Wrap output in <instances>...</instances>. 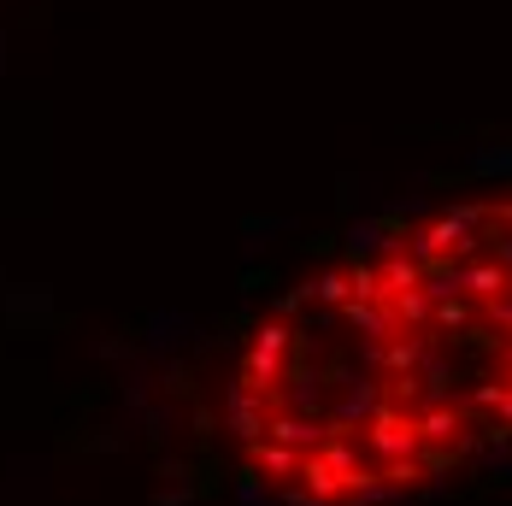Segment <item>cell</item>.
I'll use <instances>...</instances> for the list:
<instances>
[{"label": "cell", "mask_w": 512, "mask_h": 506, "mask_svg": "<svg viewBox=\"0 0 512 506\" xmlns=\"http://www.w3.org/2000/svg\"><path fill=\"white\" fill-rule=\"evenodd\" d=\"M365 448L377 465H389V459H412L424 454V436H418V412H401V406H377L371 412V424H365Z\"/></svg>", "instance_id": "6da1fadb"}, {"label": "cell", "mask_w": 512, "mask_h": 506, "mask_svg": "<svg viewBox=\"0 0 512 506\" xmlns=\"http://www.w3.org/2000/svg\"><path fill=\"white\" fill-rule=\"evenodd\" d=\"M265 401H271V395L254 389L248 377L230 383V430H236L242 442H259V436H265V424H271V418H265Z\"/></svg>", "instance_id": "7a4b0ae2"}, {"label": "cell", "mask_w": 512, "mask_h": 506, "mask_svg": "<svg viewBox=\"0 0 512 506\" xmlns=\"http://www.w3.org/2000/svg\"><path fill=\"white\" fill-rule=\"evenodd\" d=\"M265 436H277V442H289V448H301V454H318L336 430H330V418H324V424H312L307 412H277V418L265 424Z\"/></svg>", "instance_id": "3957f363"}, {"label": "cell", "mask_w": 512, "mask_h": 506, "mask_svg": "<svg viewBox=\"0 0 512 506\" xmlns=\"http://www.w3.org/2000/svg\"><path fill=\"white\" fill-rule=\"evenodd\" d=\"M460 283H465V295L483 306V301H495V295H507L512 289V271L489 253V259H460Z\"/></svg>", "instance_id": "277c9868"}, {"label": "cell", "mask_w": 512, "mask_h": 506, "mask_svg": "<svg viewBox=\"0 0 512 506\" xmlns=\"http://www.w3.org/2000/svg\"><path fill=\"white\" fill-rule=\"evenodd\" d=\"M465 430V412L448 401H430L424 412H418V436H424V448H454Z\"/></svg>", "instance_id": "5b68a950"}, {"label": "cell", "mask_w": 512, "mask_h": 506, "mask_svg": "<svg viewBox=\"0 0 512 506\" xmlns=\"http://www.w3.org/2000/svg\"><path fill=\"white\" fill-rule=\"evenodd\" d=\"M248 459H254V471H265V477H301V465H307L301 448H289V442H277V436L248 442Z\"/></svg>", "instance_id": "8992f818"}, {"label": "cell", "mask_w": 512, "mask_h": 506, "mask_svg": "<svg viewBox=\"0 0 512 506\" xmlns=\"http://www.w3.org/2000/svg\"><path fill=\"white\" fill-rule=\"evenodd\" d=\"M377 406H383V395H377V389H365V383H354L342 401L330 406V430H342V436H348L354 424H371V412H377Z\"/></svg>", "instance_id": "52a82bcc"}, {"label": "cell", "mask_w": 512, "mask_h": 506, "mask_svg": "<svg viewBox=\"0 0 512 506\" xmlns=\"http://www.w3.org/2000/svg\"><path fill=\"white\" fill-rule=\"evenodd\" d=\"M342 312H348V324H354L359 336H395V324H401L389 301H348Z\"/></svg>", "instance_id": "ba28073f"}, {"label": "cell", "mask_w": 512, "mask_h": 506, "mask_svg": "<svg viewBox=\"0 0 512 506\" xmlns=\"http://www.w3.org/2000/svg\"><path fill=\"white\" fill-rule=\"evenodd\" d=\"M283 371H289V354H271V348H248V359H242V377L254 389H265V395H277Z\"/></svg>", "instance_id": "9c48e42d"}, {"label": "cell", "mask_w": 512, "mask_h": 506, "mask_svg": "<svg viewBox=\"0 0 512 506\" xmlns=\"http://www.w3.org/2000/svg\"><path fill=\"white\" fill-rule=\"evenodd\" d=\"M383 289H389V301L395 295H407V289H424V259H407V253H389L383 265Z\"/></svg>", "instance_id": "30bf717a"}, {"label": "cell", "mask_w": 512, "mask_h": 506, "mask_svg": "<svg viewBox=\"0 0 512 506\" xmlns=\"http://www.w3.org/2000/svg\"><path fill=\"white\" fill-rule=\"evenodd\" d=\"M389 306H395V318L412 324V330H430V318H436V301H430L424 289H407V295H395Z\"/></svg>", "instance_id": "8fae6325"}, {"label": "cell", "mask_w": 512, "mask_h": 506, "mask_svg": "<svg viewBox=\"0 0 512 506\" xmlns=\"http://www.w3.org/2000/svg\"><path fill=\"white\" fill-rule=\"evenodd\" d=\"M312 295L324 306H348L354 301V271H324V277L312 283Z\"/></svg>", "instance_id": "7c38bea8"}, {"label": "cell", "mask_w": 512, "mask_h": 506, "mask_svg": "<svg viewBox=\"0 0 512 506\" xmlns=\"http://www.w3.org/2000/svg\"><path fill=\"white\" fill-rule=\"evenodd\" d=\"M471 295H454V301H436V318H430V330H471Z\"/></svg>", "instance_id": "4fadbf2b"}, {"label": "cell", "mask_w": 512, "mask_h": 506, "mask_svg": "<svg viewBox=\"0 0 512 506\" xmlns=\"http://www.w3.org/2000/svg\"><path fill=\"white\" fill-rule=\"evenodd\" d=\"M354 301H389L383 271H371V265H359V259H354Z\"/></svg>", "instance_id": "5bb4252c"}, {"label": "cell", "mask_w": 512, "mask_h": 506, "mask_svg": "<svg viewBox=\"0 0 512 506\" xmlns=\"http://www.w3.org/2000/svg\"><path fill=\"white\" fill-rule=\"evenodd\" d=\"M348 248H354V259H359V253H371V248H389V236H383V224H377V218H365V224L348 230Z\"/></svg>", "instance_id": "9a60e30c"}, {"label": "cell", "mask_w": 512, "mask_h": 506, "mask_svg": "<svg viewBox=\"0 0 512 506\" xmlns=\"http://www.w3.org/2000/svg\"><path fill=\"white\" fill-rule=\"evenodd\" d=\"M289 342H295L289 324H259L254 330V348H271V354H289Z\"/></svg>", "instance_id": "2e32d148"}, {"label": "cell", "mask_w": 512, "mask_h": 506, "mask_svg": "<svg viewBox=\"0 0 512 506\" xmlns=\"http://www.w3.org/2000/svg\"><path fill=\"white\" fill-rule=\"evenodd\" d=\"M383 477L407 489V483H418V477H424V465H418V454H412V459H389V465H383Z\"/></svg>", "instance_id": "e0dca14e"}, {"label": "cell", "mask_w": 512, "mask_h": 506, "mask_svg": "<svg viewBox=\"0 0 512 506\" xmlns=\"http://www.w3.org/2000/svg\"><path fill=\"white\" fill-rule=\"evenodd\" d=\"M483 318H489L495 330H507V336H512V289H507V295H495V301H483Z\"/></svg>", "instance_id": "ac0fdd59"}, {"label": "cell", "mask_w": 512, "mask_h": 506, "mask_svg": "<svg viewBox=\"0 0 512 506\" xmlns=\"http://www.w3.org/2000/svg\"><path fill=\"white\" fill-rule=\"evenodd\" d=\"M489 253H495V259L512 271V230H507V236H489Z\"/></svg>", "instance_id": "d6986e66"}, {"label": "cell", "mask_w": 512, "mask_h": 506, "mask_svg": "<svg viewBox=\"0 0 512 506\" xmlns=\"http://www.w3.org/2000/svg\"><path fill=\"white\" fill-rule=\"evenodd\" d=\"M189 501V489H165V495H159V506H183Z\"/></svg>", "instance_id": "ffe728a7"}, {"label": "cell", "mask_w": 512, "mask_h": 506, "mask_svg": "<svg viewBox=\"0 0 512 506\" xmlns=\"http://www.w3.org/2000/svg\"><path fill=\"white\" fill-rule=\"evenodd\" d=\"M501 218H507V224H512V206H507V212H501Z\"/></svg>", "instance_id": "44dd1931"}]
</instances>
